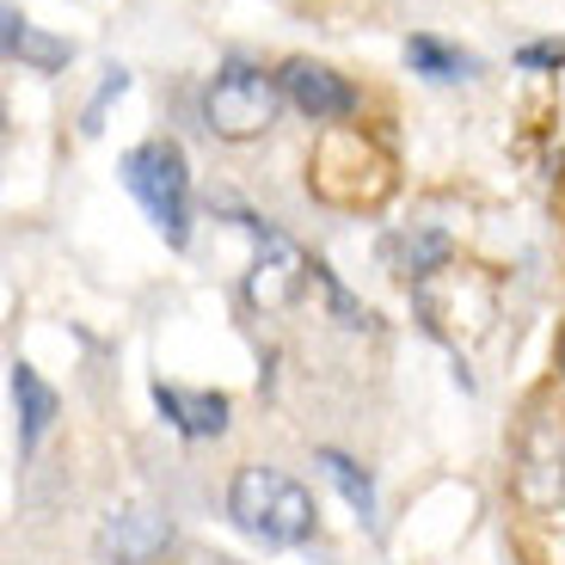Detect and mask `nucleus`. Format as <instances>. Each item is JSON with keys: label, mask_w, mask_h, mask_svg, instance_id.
Wrapping results in <instances>:
<instances>
[{"label": "nucleus", "mask_w": 565, "mask_h": 565, "mask_svg": "<svg viewBox=\"0 0 565 565\" xmlns=\"http://www.w3.org/2000/svg\"><path fill=\"white\" fill-rule=\"evenodd\" d=\"M227 516L234 529L265 547H301L313 535V498L301 480L277 473V467H241L227 486Z\"/></svg>", "instance_id": "1"}, {"label": "nucleus", "mask_w": 565, "mask_h": 565, "mask_svg": "<svg viewBox=\"0 0 565 565\" xmlns=\"http://www.w3.org/2000/svg\"><path fill=\"white\" fill-rule=\"evenodd\" d=\"M124 184L136 191V203L148 210V222L160 227L167 246L191 241V172H184L179 141H141L124 154Z\"/></svg>", "instance_id": "2"}, {"label": "nucleus", "mask_w": 565, "mask_h": 565, "mask_svg": "<svg viewBox=\"0 0 565 565\" xmlns=\"http://www.w3.org/2000/svg\"><path fill=\"white\" fill-rule=\"evenodd\" d=\"M277 105H282L277 74L253 68V62H227L203 93V124L222 141H258L277 124Z\"/></svg>", "instance_id": "3"}, {"label": "nucleus", "mask_w": 565, "mask_h": 565, "mask_svg": "<svg viewBox=\"0 0 565 565\" xmlns=\"http://www.w3.org/2000/svg\"><path fill=\"white\" fill-rule=\"evenodd\" d=\"M253 241H258V258H253V277H246V301L258 313H277L308 289V258L289 234H277L265 222H253Z\"/></svg>", "instance_id": "4"}, {"label": "nucleus", "mask_w": 565, "mask_h": 565, "mask_svg": "<svg viewBox=\"0 0 565 565\" xmlns=\"http://www.w3.org/2000/svg\"><path fill=\"white\" fill-rule=\"evenodd\" d=\"M516 492L529 504H559L565 498V430L553 418H535L516 455Z\"/></svg>", "instance_id": "5"}, {"label": "nucleus", "mask_w": 565, "mask_h": 565, "mask_svg": "<svg viewBox=\"0 0 565 565\" xmlns=\"http://www.w3.org/2000/svg\"><path fill=\"white\" fill-rule=\"evenodd\" d=\"M167 541H172V523L160 510L124 504V510H111L105 529H99V559L105 565H148L154 553H167Z\"/></svg>", "instance_id": "6"}, {"label": "nucleus", "mask_w": 565, "mask_h": 565, "mask_svg": "<svg viewBox=\"0 0 565 565\" xmlns=\"http://www.w3.org/2000/svg\"><path fill=\"white\" fill-rule=\"evenodd\" d=\"M282 93H289V99H296V111L313 117V124H339V117L356 111L351 81H344V74H332L326 62H308V56L282 68Z\"/></svg>", "instance_id": "7"}, {"label": "nucleus", "mask_w": 565, "mask_h": 565, "mask_svg": "<svg viewBox=\"0 0 565 565\" xmlns=\"http://www.w3.org/2000/svg\"><path fill=\"white\" fill-rule=\"evenodd\" d=\"M160 418L179 430V437H222L227 430V394H210V387H154Z\"/></svg>", "instance_id": "8"}, {"label": "nucleus", "mask_w": 565, "mask_h": 565, "mask_svg": "<svg viewBox=\"0 0 565 565\" xmlns=\"http://www.w3.org/2000/svg\"><path fill=\"white\" fill-rule=\"evenodd\" d=\"M13 406H19V449L31 455L50 430V418H56V394L31 363H13Z\"/></svg>", "instance_id": "9"}, {"label": "nucleus", "mask_w": 565, "mask_h": 565, "mask_svg": "<svg viewBox=\"0 0 565 565\" xmlns=\"http://www.w3.org/2000/svg\"><path fill=\"white\" fill-rule=\"evenodd\" d=\"M7 56H19V62H31L38 74H56L62 62H68V43H56V38H43V31H31L19 13H7Z\"/></svg>", "instance_id": "10"}, {"label": "nucleus", "mask_w": 565, "mask_h": 565, "mask_svg": "<svg viewBox=\"0 0 565 565\" xmlns=\"http://www.w3.org/2000/svg\"><path fill=\"white\" fill-rule=\"evenodd\" d=\"M406 62L424 81H467V74H473V56H461V50H449V43H437V38H412Z\"/></svg>", "instance_id": "11"}, {"label": "nucleus", "mask_w": 565, "mask_h": 565, "mask_svg": "<svg viewBox=\"0 0 565 565\" xmlns=\"http://www.w3.org/2000/svg\"><path fill=\"white\" fill-rule=\"evenodd\" d=\"M320 467H326V480H332V486L344 492V504H351L356 516L369 523V516H375V486H369L363 467H356L351 455H339V449H320Z\"/></svg>", "instance_id": "12"}, {"label": "nucleus", "mask_w": 565, "mask_h": 565, "mask_svg": "<svg viewBox=\"0 0 565 565\" xmlns=\"http://www.w3.org/2000/svg\"><path fill=\"white\" fill-rule=\"evenodd\" d=\"M516 62H523V68H565V43H523Z\"/></svg>", "instance_id": "13"}, {"label": "nucleus", "mask_w": 565, "mask_h": 565, "mask_svg": "<svg viewBox=\"0 0 565 565\" xmlns=\"http://www.w3.org/2000/svg\"><path fill=\"white\" fill-rule=\"evenodd\" d=\"M559 387H565V332H559Z\"/></svg>", "instance_id": "14"}]
</instances>
